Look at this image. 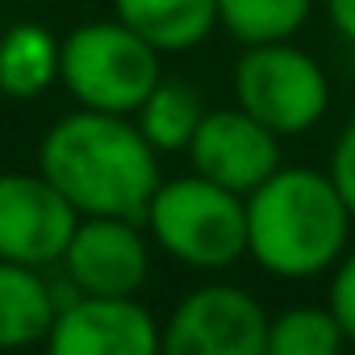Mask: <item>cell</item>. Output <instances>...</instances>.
I'll return each mask as SVG.
<instances>
[{
    "mask_svg": "<svg viewBox=\"0 0 355 355\" xmlns=\"http://www.w3.org/2000/svg\"><path fill=\"white\" fill-rule=\"evenodd\" d=\"M159 150L138 134L134 117L71 109L38 142V171L71 201L80 218L142 222L163 167Z\"/></svg>",
    "mask_w": 355,
    "mask_h": 355,
    "instance_id": "1",
    "label": "cell"
},
{
    "mask_svg": "<svg viewBox=\"0 0 355 355\" xmlns=\"http://www.w3.org/2000/svg\"><path fill=\"white\" fill-rule=\"evenodd\" d=\"M247 205V259L276 280H318L351 247V209L322 167H276Z\"/></svg>",
    "mask_w": 355,
    "mask_h": 355,
    "instance_id": "2",
    "label": "cell"
},
{
    "mask_svg": "<svg viewBox=\"0 0 355 355\" xmlns=\"http://www.w3.org/2000/svg\"><path fill=\"white\" fill-rule=\"evenodd\" d=\"M142 230L155 251L189 272H226L247 259V205L239 193L205 175L159 180L142 209Z\"/></svg>",
    "mask_w": 355,
    "mask_h": 355,
    "instance_id": "3",
    "label": "cell"
},
{
    "mask_svg": "<svg viewBox=\"0 0 355 355\" xmlns=\"http://www.w3.org/2000/svg\"><path fill=\"white\" fill-rule=\"evenodd\" d=\"M159 80L163 55L117 17L84 21L59 38V84L80 109L134 117Z\"/></svg>",
    "mask_w": 355,
    "mask_h": 355,
    "instance_id": "4",
    "label": "cell"
},
{
    "mask_svg": "<svg viewBox=\"0 0 355 355\" xmlns=\"http://www.w3.org/2000/svg\"><path fill=\"white\" fill-rule=\"evenodd\" d=\"M234 105L263 121L276 138L309 134L330 113V76L293 38L243 46L230 71Z\"/></svg>",
    "mask_w": 355,
    "mask_h": 355,
    "instance_id": "5",
    "label": "cell"
},
{
    "mask_svg": "<svg viewBox=\"0 0 355 355\" xmlns=\"http://www.w3.org/2000/svg\"><path fill=\"white\" fill-rule=\"evenodd\" d=\"M159 355H268V309L243 284H197L167 313Z\"/></svg>",
    "mask_w": 355,
    "mask_h": 355,
    "instance_id": "6",
    "label": "cell"
},
{
    "mask_svg": "<svg viewBox=\"0 0 355 355\" xmlns=\"http://www.w3.org/2000/svg\"><path fill=\"white\" fill-rule=\"evenodd\" d=\"M150 239L134 218H80L59 276L76 297H138L150 280Z\"/></svg>",
    "mask_w": 355,
    "mask_h": 355,
    "instance_id": "7",
    "label": "cell"
},
{
    "mask_svg": "<svg viewBox=\"0 0 355 355\" xmlns=\"http://www.w3.org/2000/svg\"><path fill=\"white\" fill-rule=\"evenodd\" d=\"M80 214L42 171H0V259L59 268Z\"/></svg>",
    "mask_w": 355,
    "mask_h": 355,
    "instance_id": "8",
    "label": "cell"
},
{
    "mask_svg": "<svg viewBox=\"0 0 355 355\" xmlns=\"http://www.w3.org/2000/svg\"><path fill=\"white\" fill-rule=\"evenodd\" d=\"M184 155H189L197 175L247 197L251 189H259L280 167V138L263 121L243 113L239 105L205 109V117H201Z\"/></svg>",
    "mask_w": 355,
    "mask_h": 355,
    "instance_id": "9",
    "label": "cell"
},
{
    "mask_svg": "<svg viewBox=\"0 0 355 355\" xmlns=\"http://www.w3.org/2000/svg\"><path fill=\"white\" fill-rule=\"evenodd\" d=\"M163 322L138 297H71L42 355H159Z\"/></svg>",
    "mask_w": 355,
    "mask_h": 355,
    "instance_id": "10",
    "label": "cell"
},
{
    "mask_svg": "<svg viewBox=\"0 0 355 355\" xmlns=\"http://www.w3.org/2000/svg\"><path fill=\"white\" fill-rule=\"evenodd\" d=\"M76 293L67 280H51L46 268H26L0 259V355H17L42 347L59 309Z\"/></svg>",
    "mask_w": 355,
    "mask_h": 355,
    "instance_id": "11",
    "label": "cell"
},
{
    "mask_svg": "<svg viewBox=\"0 0 355 355\" xmlns=\"http://www.w3.org/2000/svg\"><path fill=\"white\" fill-rule=\"evenodd\" d=\"M113 17L159 55H189L218 30V0H113Z\"/></svg>",
    "mask_w": 355,
    "mask_h": 355,
    "instance_id": "12",
    "label": "cell"
},
{
    "mask_svg": "<svg viewBox=\"0 0 355 355\" xmlns=\"http://www.w3.org/2000/svg\"><path fill=\"white\" fill-rule=\"evenodd\" d=\"M59 84V38L38 21L0 30V96L34 101Z\"/></svg>",
    "mask_w": 355,
    "mask_h": 355,
    "instance_id": "13",
    "label": "cell"
},
{
    "mask_svg": "<svg viewBox=\"0 0 355 355\" xmlns=\"http://www.w3.org/2000/svg\"><path fill=\"white\" fill-rule=\"evenodd\" d=\"M201 117H205L201 92H197L193 84H184V80H171V76H163V80L146 92V101L134 109L138 134H142L159 155H180V150H189V142H193Z\"/></svg>",
    "mask_w": 355,
    "mask_h": 355,
    "instance_id": "14",
    "label": "cell"
},
{
    "mask_svg": "<svg viewBox=\"0 0 355 355\" xmlns=\"http://www.w3.org/2000/svg\"><path fill=\"white\" fill-rule=\"evenodd\" d=\"M313 0H218V30L243 46L284 42L305 30Z\"/></svg>",
    "mask_w": 355,
    "mask_h": 355,
    "instance_id": "15",
    "label": "cell"
},
{
    "mask_svg": "<svg viewBox=\"0 0 355 355\" xmlns=\"http://www.w3.org/2000/svg\"><path fill=\"white\" fill-rule=\"evenodd\" d=\"M347 334L326 305H288L268 318V355H343Z\"/></svg>",
    "mask_w": 355,
    "mask_h": 355,
    "instance_id": "16",
    "label": "cell"
},
{
    "mask_svg": "<svg viewBox=\"0 0 355 355\" xmlns=\"http://www.w3.org/2000/svg\"><path fill=\"white\" fill-rule=\"evenodd\" d=\"M326 309H330V313H334V322L343 326L347 343H355V247H347V255L330 268Z\"/></svg>",
    "mask_w": 355,
    "mask_h": 355,
    "instance_id": "17",
    "label": "cell"
},
{
    "mask_svg": "<svg viewBox=\"0 0 355 355\" xmlns=\"http://www.w3.org/2000/svg\"><path fill=\"white\" fill-rule=\"evenodd\" d=\"M326 171H330L338 197L347 201V209H351V218H355V113L343 121V130H338V138H334V146H330Z\"/></svg>",
    "mask_w": 355,
    "mask_h": 355,
    "instance_id": "18",
    "label": "cell"
},
{
    "mask_svg": "<svg viewBox=\"0 0 355 355\" xmlns=\"http://www.w3.org/2000/svg\"><path fill=\"white\" fill-rule=\"evenodd\" d=\"M322 9H326L334 34L355 46V0H322Z\"/></svg>",
    "mask_w": 355,
    "mask_h": 355,
    "instance_id": "19",
    "label": "cell"
}]
</instances>
